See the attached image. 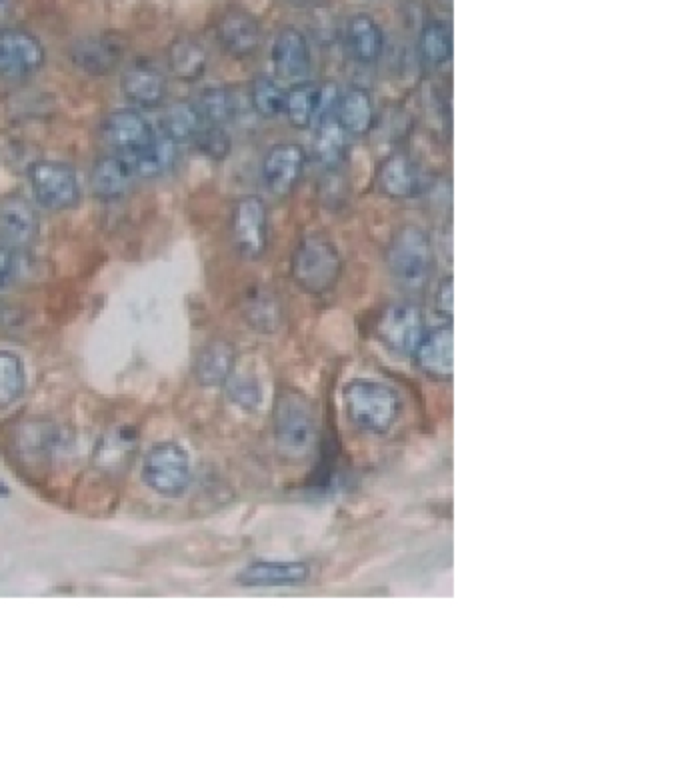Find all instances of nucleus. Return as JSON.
I'll list each match as a JSON object with an SVG mask.
<instances>
[{"mask_svg": "<svg viewBox=\"0 0 682 768\" xmlns=\"http://www.w3.org/2000/svg\"><path fill=\"white\" fill-rule=\"evenodd\" d=\"M228 382V396L234 404L246 410H254L262 402V388L260 382L250 374H238L226 380Z\"/></svg>", "mask_w": 682, "mask_h": 768, "instance_id": "33", "label": "nucleus"}, {"mask_svg": "<svg viewBox=\"0 0 682 768\" xmlns=\"http://www.w3.org/2000/svg\"><path fill=\"white\" fill-rule=\"evenodd\" d=\"M8 16H10V4H8V0H0V30L6 24Z\"/></svg>", "mask_w": 682, "mask_h": 768, "instance_id": "37", "label": "nucleus"}, {"mask_svg": "<svg viewBox=\"0 0 682 768\" xmlns=\"http://www.w3.org/2000/svg\"><path fill=\"white\" fill-rule=\"evenodd\" d=\"M44 64V48L40 40L20 28L0 30V76L10 80L26 78Z\"/></svg>", "mask_w": 682, "mask_h": 768, "instance_id": "9", "label": "nucleus"}, {"mask_svg": "<svg viewBox=\"0 0 682 768\" xmlns=\"http://www.w3.org/2000/svg\"><path fill=\"white\" fill-rule=\"evenodd\" d=\"M166 62L172 76L182 82H196L206 72L208 52L198 38L182 34L170 42Z\"/></svg>", "mask_w": 682, "mask_h": 768, "instance_id": "23", "label": "nucleus"}, {"mask_svg": "<svg viewBox=\"0 0 682 768\" xmlns=\"http://www.w3.org/2000/svg\"><path fill=\"white\" fill-rule=\"evenodd\" d=\"M306 164L304 148L296 142H278L274 144L262 160V180L264 186L276 194L284 196L292 192L298 184Z\"/></svg>", "mask_w": 682, "mask_h": 768, "instance_id": "12", "label": "nucleus"}, {"mask_svg": "<svg viewBox=\"0 0 682 768\" xmlns=\"http://www.w3.org/2000/svg\"><path fill=\"white\" fill-rule=\"evenodd\" d=\"M120 88L132 104L140 108H154L164 100L166 80L164 74L152 64L136 62L124 70Z\"/></svg>", "mask_w": 682, "mask_h": 768, "instance_id": "19", "label": "nucleus"}, {"mask_svg": "<svg viewBox=\"0 0 682 768\" xmlns=\"http://www.w3.org/2000/svg\"><path fill=\"white\" fill-rule=\"evenodd\" d=\"M310 574L306 562L290 560H258L248 564L240 574L238 582L250 588H278V586H298Z\"/></svg>", "mask_w": 682, "mask_h": 768, "instance_id": "16", "label": "nucleus"}, {"mask_svg": "<svg viewBox=\"0 0 682 768\" xmlns=\"http://www.w3.org/2000/svg\"><path fill=\"white\" fill-rule=\"evenodd\" d=\"M214 34L224 52L234 58L252 56L262 42V28L258 20L244 8H226L214 26Z\"/></svg>", "mask_w": 682, "mask_h": 768, "instance_id": "10", "label": "nucleus"}, {"mask_svg": "<svg viewBox=\"0 0 682 768\" xmlns=\"http://www.w3.org/2000/svg\"><path fill=\"white\" fill-rule=\"evenodd\" d=\"M196 106L202 120L212 126H224L236 116V98L228 88L214 86L202 90Z\"/></svg>", "mask_w": 682, "mask_h": 768, "instance_id": "30", "label": "nucleus"}, {"mask_svg": "<svg viewBox=\"0 0 682 768\" xmlns=\"http://www.w3.org/2000/svg\"><path fill=\"white\" fill-rule=\"evenodd\" d=\"M142 476L146 484L162 496H178L190 482V460L182 446L174 442L156 444L144 460Z\"/></svg>", "mask_w": 682, "mask_h": 768, "instance_id": "5", "label": "nucleus"}, {"mask_svg": "<svg viewBox=\"0 0 682 768\" xmlns=\"http://www.w3.org/2000/svg\"><path fill=\"white\" fill-rule=\"evenodd\" d=\"M418 366L432 378L446 380L454 368V336L450 326H438L424 332L416 352Z\"/></svg>", "mask_w": 682, "mask_h": 768, "instance_id": "17", "label": "nucleus"}, {"mask_svg": "<svg viewBox=\"0 0 682 768\" xmlns=\"http://www.w3.org/2000/svg\"><path fill=\"white\" fill-rule=\"evenodd\" d=\"M204 120L198 112V106L194 102H174L170 104L162 116H160V126H162V134H166L168 138L172 140H188V138H194L198 134V130L202 128Z\"/></svg>", "mask_w": 682, "mask_h": 768, "instance_id": "28", "label": "nucleus"}, {"mask_svg": "<svg viewBox=\"0 0 682 768\" xmlns=\"http://www.w3.org/2000/svg\"><path fill=\"white\" fill-rule=\"evenodd\" d=\"M386 266L404 288L418 290L428 284L434 270V250L430 236L416 224L398 228L386 248Z\"/></svg>", "mask_w": 682, "mask_h": 768, "instance_id": "1", "label": "nucleus"}, {"mask_svg": "<svg viewBox=\"0 0 682 768\" xmlns=\"http://www.w3.org/2000/svg\"><path fill=\"white\" fill-rule=\"evenodd\" d=\"M398 394L384 382L356 378L344 386L346 416L366 432H386L398 416Z\"/></svg>", "mask_w": 682, "mask_h": 768, "instance_id": "2", "label": "nucleus"}, {"mask_svg": "<svg viewBox=\"0 0 682 768\" xmlns=\"http://www.w3.org/2000/svg\"><path fill=\"white\" fill-rule=\"evenodd\" d=\"M244 314L248 324L260 332H272L278 326V302L266 290H252L244 302Z\"/></svg>", "mask_w": 682, "mask_h": 768, "instance_id": "31", "label": "nucleus"}, {"mask_svg": "<svg viewBox=\"0 0 682 768\" xmlns=\"http://www.w3.org/2000/svg\"><path fill=\"white\" fill-rule=\"evenodd\" d=\"M230 234L240 256L258 260L268 248V210L260 196L236 200L230 216Z\"/></svg>", "mask_w": 682, "mask_h": 768, "instance_id": "7", "label": "nucleus"}, {"mask_svg": "<svg viewBox=\"0 0 682 768\" xmlns=\"http://www.w3.org/2000/svg\"><path fill=\"white\" fill-rule=\"evenodd\" d=\"M288 4H292V6H306V4H310V0H286Z\"/></svg>", "mask_w": 682, "mask_h": 768, "instance_id": "38", "label": "nucleus"}, {"mask_svg": "<svg viewBox=\"0 0 682 768\" xmlns=\"http://www.w3.org/2000/svg\"><path fill=\"white\" fill-rule=\"evenodd\" d=\"M334 118L342 132L350 136H364L374 124V104L368 90L352 86L338 96Z\"/></svg>", "mask_w": 682, "mask_h": 768, "instance_id": "22", "label": "nucleus"}, {"mask_svg": "<svg viewBox=\"0 0 682 768\" xmlns=\"http://www.w3.org/2000/svg\"><path fill=\"white\" fill-rule=\"evenodd\" d=\"M418 58L430 68H438L452 58V30L444 20H430L418 36Z\"/></svg>", "mask_w": 682, "mask_h": 768, "instance_id": "26", "label": "nucleus"}, {"mask_svg": "<svg viewBox=\"0 0 682 768\" xmlns=\"http://www.w3.org/2000/svg\"><path fill=\"white\" fill-rule=\"evenodd\" d=\"M38 236V214L22 196H8L0 202V242L12 248H26Z\"/></svg>", "mask_w": 682, "mask_h": 768, "instance_id": "15", "label": "nucleus"}, {"mask_svg": "<svg viewBox=\"0 0 682 768\" xmlns=\"http://www.w3.org/2000/svg\"><path fill=\"white\" fill-rule=\"evenodd\" d=\"M284 100L286 90L274 78L266 74L254 76L250 84V102L258 116L268 120L278 118L280 114H284Z\"/></svg>", "mask_w": 682, "mask_h": 768, "instance_id": "29", "label": "nucleus"}, {"mask_svg": "<svg viewBox=\"0 0 682 768\" xmlns=\"http://www.w3.org/2000/svg\"><path fill=\"white\" fill-rule=\"evenodd\" d=\"M12 270H14L12 250L0 242V288L10 280Z\"/></svg>", "mask_w": 682, "mask_h": 768, "instance_id": "36", "label": "nucleus"}, {"mask_svg": "<svg viewBox=\"0 0 682 768\" xmlns=\"http://www.w3.org/2000/svg\"><path fill=\"white\" fill-rule=\"evenodd\" d=\"M24 390V368L16 354L0 350V406H8Z\"/></svg>", "mask_w": 682, "mask_h": 768, "instance_id": "32", "label": "nucleus"}, {"mask_svg": "<svg viewBox=\"0 0 682 768\" xmlns=\"http://www.w3.org/2000/svg\"><path fill=\"white\" fill-rule=\"evenodd\" d=\"M28 178L38 204H42L44 208L66 210L76 206L80 200L76 172L64 162H34L28 170Z\"/></svg>", "mask_w": 682, "mask_h": 768, "instance_id": "6", "label": "nucleus"}, {"mask_svg": "<svg viewBox=\"0 0 682 768\" xmlns=\"http://www.w3.org/2000/svg\"><path fill=\"white\" fill-rule=\"evenodd\" d=\"M176 156H178L176 140L168 138L166 134L152 136L146 148L134 158V170L148 178L162 176L174 166Z\"/></svg>", "mask_w": 682, "mask_h": 768, "instance_id": "27", "label": "nucleus"}, {"mask_svg": "<svg viewBox=\"0 0 682 768\" xmlns=\"http://www.w3.org/2000/svg\"><path fill=\"white\" fill-rule=\"evenodd\" d=\"M454 284H452V276H444L434 292V306L436 310L446 316L448 320L452 318V310H454Z\"/></svg>", "mask_w": 682, "mask_h": 768, "instance_id": "35", "label": "nucleus"}, {"mask_svg": "<svg viewBox=\"0 0 682 768\" xmlns=\"http://www.w3.org/2000/svg\"><path fill=\"white\" fill-rule=\"evenodd\" d=\"M320 104H322V90L310 82H300L286 92L284 114L294 128L306 130L316 122Z\"/></svg>", "mask_w": 682, "mask_h": 768, "instance_id": "25", "label": "nucleus"}, {"mask_svg": "<svg viewBox=\"0 0 682 768\" xmlns=\"http://www.w3.org/2000/svg\"><path fill=\"white\" fill-rule=\"evenodd\" d=\"M134 178V162L130 158L112 154L100 158L90 172V188L100 200H118L122 198Z\"/></svg>", "mask_w": 682, "mask_h": 768, "instance_id": "18", "label": "nucleus"}, {"mask_svg": "<svg viewBox=\"0 0 682 768\" xmlns=\"http://www.w3.org/2000/svg\"><path fill=\"white\" fill-rule=\"evenodd\" d=\"M194 144L204 156L212 160H224L230 152V136L222 126H202L194 136Z\"/></svg>", "mask_w": 682, "mask_h": 768, "instance_id": "34", "label": "nucleus"}, {"mask_svg": "<svg viewBox=\"0 0 682 768\" xmlns=\"http://www.w3.org/2000/svg\"><path fill=\"white\" fill-rule=\"evenodd\" d=\"M376 182L382 194L390 198H410L418 194L420 174L406 154H390L378 166Z\"/></svg>", "mask_w": 682, "mask_h": 768, "instance_id": "21", "label": "nucleus"}, {"mask_svg": "<svg viewBox=\"0 0 682 768\" xmlns=\"http://www.w3.org/2000/svg\"><path fill=\"white\" fill-rule=\"evenodd\" d=\"M292 278L308 294L332 290L342 272V258L332 240L310 234L300 240L292 254Z\"/></svg>", "mask_w": 682, "mask_h": 768, "instance_id": "3", "label": "nucleus"}, {"mask_svg": "<svg viewBox=\"0 0 682 768\" xmlns=\"http://www.w3.org/2000/svg\"><path fill=\"white\" fill-rule=\"evenodd\" d=\"M274 436L280 452L290 458L310 454L316 440L314 408L300 392L286 390L274 404Z\"/></svg>", "mask_w": 682, "mask_h": 768, "instance_id": "4", "label": "nucleus"}, {"mask_svg": "<svg viewBox=\"0 0 682 768\" xmlns=\"http://www.w3.org/2000/svg\"><path fill=\"white\" fill-rule=\"evenodd\" d=\"M272 64L278 78L290 84L306 82L312 70V52L306 36L292 26L282 28L272 44Z\"/></svg>", "mask_w": 682, "mask_h": 768, "instance_id": "11", "label": "nucleus"}, {"mask_svg": "<svg viewBox=\"0 0 682 768\" xmlns=\"http://www.w3.org/2000/svg\"><path fill=\"white\" fill-rule=\"evenodd\" d=\"M122 54L124 46L114 34H88L78 38L70 48L72 62L92 76H106L114 72Z\"/></svg>", "mask_w": 682, "mask_h": 768, "instance_id": "14", "label": "nucleus"}, {"mask_svg": "<svg viewBox=\"0 0 682 768\" xmlns=\"http://www.w3.org/2000/svg\"><path fill=\"white\" fill-rule=\"evenodd\" d=\"M234 346L226 340L208 342L196 356L194 372L200 384L218 386L224 384L234 368Z\"/></svg>", "mask_w": 682, "mask_h": 768, "instance_id": "24", "label": "nucleus"}, {"mask_svg": "<svg viewBox=\"0 0 682 768\" xmlns=\"http://www.w3.org/2000/svg\"><path fill=\"white\" fill-rule=\"evenodd\" d=\"M380 342L396 354H414L422 336V314L414 304L398 302L390 304L378 318L376 326Z\"/></svg>", "mask_w": 682, "mask_h": 768, "instance_id": "8", "label": "nucleus"}, {"mask_svg": "<svg viewBox=\"0 0 682 768\" xmlns=\"http://www.w3.org/2000/svg\"><path fill=\"white\" fill-rule=\"evenodd\" d=\"M104 140L114 148L116 154L134 160L146 144L152 140V128L146 116L136 110H116L102 126Z\"/></svg>", "mask_w": 682, "mask_h": 768, "instance_id": "13", "label": "nucleus"}, {"mask_svg": "<svg viewBox=\"0 0 682 768\" xmlns=\"http://www.w3.org/2000/svg\"><path fill=\"white\" fill-rule=\"evenodd\" d=\"M8 492H10L8 486L4 482H0V496H8Z\"/></svg>", "mask_w": 682, "mask_h": 768, "instance_id": "39", "label": "nucleus"}, {"mask_svg": "<svg viewBox=\"0 0 682 768\" xmlns=\"http://www.w3.org/2000/svg\"><path fill=\"white\" fill-rule=\"evenodd\" d=\"M344 42L348 54L358 64H374L384 50V34L380 24L370 14H354L346 22Z\"/></svg>", "mask_w": 682, "mask_h": 768, "instance_id": "20", "label": "nucleus"}]
</instances>
